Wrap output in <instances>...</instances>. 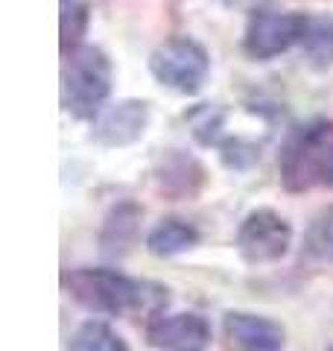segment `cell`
I'll use <instances>...</instances> for the list:
<instances>
[{"instance_id":"2e32d148","label":"cell","mask_w":333,"mask_h":351,"mask_svg":"<svg viewBox=\"0 0 333 351\" xmlns=\"http://www.w3.org/2000/svg\"><path fill=\"white\" fill-rule=\"evenodd\" d=\"M228 6H249V3H254V0H225Z\"/></svg>"},{"instance_id":"8992f818","label":"cell","mask_w":333,"mask_h":351,"mask_svg":"<svg viewBox=\"0 0 333 351\" xmlns=\"http://www.w3.org/2000/svg\"><path fill=\"white\" fill-rule=\"evenodd\" d=\"M293 243V228L290 223L269 211V208H258L240 223L237 232V249L243 261L249 263H272L286 255Z\"/></svg>"},{"instance_id":"5b68a950","label":"cell","mask_w":333,"mask_h":351,"mask_svg":"<svg viewBox=\"0 0 333 351\" xmlns=\"http://www.w3.org/2000/svg\"><path fill=\"white\" fill-rule=\"evenodd\" d=\"M307 15L301 12H254L249 18L243 47L251 59H275L304 41Z\"/></svg>"},{"instance_id":"277c9868","label":"cell","mask_w":333,"mask_h":351,"mask_svg":"<svg viewBox=\"0 0 333 351\" xmlns=\"http://www.w3.org/2000/svg\"><path fill=\"white\" fill-rule=\"evenodd\" d=\"M149 71L164 88L179 94H196L205 85L210 62L208 53L193 38H170L149 56Z\"/></svg>"},{"instance_id":"7a4b0ae2","label":"cell","mask_w":333,"mask_h":351,"mask_svg":"<svg viewBox=\"0 0 333 351\" xmlns=\"http://www.w3.org/2000/svg\"><path fill=\"white\" fill-rule=\"evenodd\" d=\"M281 179L290 191H307L313 184L333 188V123L313 120L293 132L281 152Z\"/></svg>"},{"instance_id":"6da1fadb","label":"cell","mask_w":333,"mask_h":351,"mask_svg":"<svg viewBox=\"0 0 333 351\" xmlns=\"http://www.w3.org/2000/svg\"><path fill=\"white\" fill-rule=\"evenodd\" d=\"M62 284L71 293L73 302H79L94 313H108V316H126V313L143 311V307H155L166 302L164 295L166 290L152 295L149 284L132 281L123 272H114V269H91V267L71 269L64 272Z\"/></svg>"},{"instance_id":"3957f363","label":"cell","mask_w":333,"mask_h":351,"mask_svg":"<svg viewBox=\"0 0 333 351\" xmlns=\"http://www.w3.org/2000/svg\"><path fill=\"white\" fill-rule=\"evenodd\" d=\"M111 91V62L91 44L64 53L62 64V103L73 117H91Z\"/></svg>"},{"instance_id":"30bf717a","label":"cell","mask_w":333,"mask_h":351,"mask_svg":"<svg viewBox=\"0 0 333 351\" xmlns=\"http://www.w3.org/2000/svg\"><path fill=\"white\" fill-rule=\"evenodd\" d=\"M140 208L132 205V202H123L117 205L114 211L108 214L106 219V228H103V237H99V243H103V252L106 255H126L129 246L135 243L138 237V226H140Z\"/></svg>"},{"instance_id":"9a60e30c","label":"cell","mask_w":333,"mask_h":351,"mask_svg":"<svg viewBox=\"0 0 333 351\" xmlns=\"http://www.w3.org/2000/svg\"><path fill=\"white\" fill-rule=\"evenodd\" d=\"M88 24V0H62V50L79 47Z\"/></svg>"},{"instance_id":"9c48e42d","label":"cell","mask_w":333,"mask_h":351,"mask_svg":"<svg viewBox=\"0 0 333 351\" xmlns=\"http://www.w3.org/2000/svg\"><path fill=\"white\" fill-rule=\"evenodd\" d=\"M222 328H225V337L234 351H284L286 348L284 328L258 313L231 311L225 313Z\"/></svg>"},{"instance_id":"7c38bea8","label":"cell","mask_w":333,"mask_h":351,"mask_svg":"<svg viewBox=\"0 0 333 351\" xmlns=\"http://www.w3.org/2000/svg\"><path fill=\"white\" fill-rule=\"evenodd\" d=\"M304 56L316 68H330L333 64V15H319L307 21L304 32Z\"/></svg>"},{"instance_id":"8fae6325","label":"cell","mask_w":333,"mask_h":351,"mask_svg":"<svg viewBox=\"0 0 333 351\" xmlns=\"http://www.w3.org/2000/svg\"><path fill=\"white\" fill-rule=\"evenodd\" d=\"M199 243V232L184 223V219H161L158 226L147 234V249L152 252L155 258H173V255H182V252L193 249Z\"/></svg>"},{"instance_id":"5bb4252c","label":"cell","mask_w":333,"mask_h":351,"mask_svg":"<svg viewBox=\"0 0 333 351\" xmlns=\"http://www.w3.org/2000/svg\"><path fill=\"white\" fill-rule=\"evenodd\" d=\"M307 252L321 263H333V205L313 217L307 228Z\"/></svg>"},{"instance_id":"52a82bcc","label":"cell","mask_w":333,"mask_h":351,"mask_svg":"<svg viewBox=\"0 0 333 351\" xmlns=\"http://www.w3.org/2000/svg\"><path fill=\"white\" fill-rule=\"evenodd\" d=\"M149 126V103L120 100L99 112L94 120V141L103 147H126L143 138Z\"/></svg>"},{"instance_id":"4fadbf2b","label":"cell","mask_w":333,"mask_h":351,"mask_svg":"<svg viewBox=\"0 0 333 351\" xmlns=\"http://www.w3.org/2000/svg\"><path fill=\"white\" fill-rule=\"evenodd\" d=\"M71 351H129L126 343L120 339L106 322H85L71 339Z\"/></svg>"},{"instance_id":"ba28073f","label":"cell","mask_w":333,"mask_h":351,"mask_svg":"<svg viewBox=\"0 0 333 351\" xmlns=\"http://www.w3.org/2000/svg\"><path fill=\"white\" fill-rule=\"evenodd\" d=\"M147 339L155 348L199 351L210 343V328L199 313H155L147 325Z\"/></svg>"}]
</instances>
